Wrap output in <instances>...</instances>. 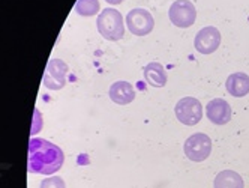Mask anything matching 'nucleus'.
Returning <instances> with one entry per match:
<instances>
[{
    "instance_id": "1",
    "label": "nucleus",
    "mask_w": 249,
    "mask_h": 188,
    "mask_svg": "<svg viewBox=\"0 0 249 188\" xmlns=\"http://www.w3.org/2000/svg\"><path fill=\"white\" fill-rule=\"evenodd\" d=\"M63 163L65 153L57 145L39 137L30 139L27 160V170L30 173L48 176L60 170Z\"/></svg>"
},
{
    "instance_id": "7",
    "label": "nucleus",
    "mask_w": 249,
    "mask_h": 188,
    "mask_svg": "<svg viewBox=\"0 0 249 188\" xmlns=\"http://www.w3.org/2000/svg\"><path fill=\"white\" fill-rule=\"evenodd\" d=\"M69 73L68 65L60 59H51L44 73V86L50 91H60L66 84V75Z\"/></svg>"
},
{
    "instance_id": "11",
    "label": "nucleus",
    "mask_w": 249,
    "mask_h": 188,
    "mask_svg": "<svg viewBox=\"0 0 249 188\" xmlns=\"http://www.w3.org/2000/svg\"><path fill=\"white\" fill-rule=\"evenodd\" d=\"M225 88L230 95L242 98L249 94V75L245 73H234L227 78Z\"/></svg>"
},
{
    "instance_id": "2",
    "label": "nucleus",
    "mask_w": 249,
    "mask_h": 188,
    "mask_svg": "<svg viewBox=\"0 0 249 188\" xmlns=\"http://www.w3.org/2000/svg\"><path fill=\"white\" fill-rule=\"evenodd\" d=\"M96 27L101 35L108 41H119L124 35L123 17L113 8H107L98 15Z\"/></svg>"
},
{
    "instance_id": "5",
    "label": "nucleus",
    "mask_w": 249,
    "mask_h": 188,
    "mask_svg": "<svg viewBox=\"0 0 249 188\" xmlns=\"http://www.w3.org/2000/svg\"><path fill=\"white\" fill-rule=\"evenodd\" d=\"M170 21L176 27H191L197 19V9H195L194 3L189 0H176V2L170 6L168 11Z\"/></svg>"
},
{
    "instance_id": "10",
    "label": "nucleus",
    "mask_w": 249,
    "mask_h": 188,
    "mask_svg": "<svg viewBox=\"0 0 249 188\" xmlns=\"http://www.w3.org/2000/svg\"><path fill=\"white\" fill-rule=\"evenodd\" d=\"M110 98L119 106H126L131 104L135 98V91L134 86L128 81H116L113 86L110 88L108 92Z\"/></svg>"
},
{
    "instance_id": "12",
    "label": "nucleus",
    "mask_w": 249,
    "mask_h": 188,
    "mask_svg": "<svg viewBox=\"0 0 249 188\" xmlns=\"http://www.w3.org/2000/svg\"><path fill=\"white\" fill-rule=\"evenodd\" d=\"M144 78L153 88H164L167 84V73L158 62H150L144 68Z\"/></svg>"
},
{
    "instance_id": "14",
    "label": "nucleus",
    "mask_w": 249,
    "mask_h": 188,
    "mask_svg": "<svg viewBox=\"0 0 249 188\" xmlns=\"http://www.w3.org/2000/svg\"><path fill=\"white\" fill-rule=\"evenodd\" d=\"M101 9L98 0H77L75 12L81 17H93Z\"/></svg>"
},
{
    "instance_id": "6",
    "label": "nucleus",
    "mask_w": 249,
    "mask_h": 188,
    "mask_svg": "<svg viewBox=\"0 0 249 188\" xmlns=\"http://www.w3.org/2000/svg\"><path fill=\"white\" fill-rule=\"evenodd\" d=\"M124 20H126L129 32H132V35H137V37L149 35L155 26V20L152 14L143 8H135L129 11Z\"/></svg>"
},
{
    "instance_id": "4",
    "label": "nucleus",
    "mask_w": 249,
    "mask_h": 188,
    "mask_svg": "<svg viewBox=\"0 0 249 188\" xmlns=\"http://www.w3.org/2000/svg\"><path fill=\"white\" fill-rule=\"evenodd\" d=\"M185 155L194 161V163H201L206 158H209L212 152V140L209 139V135L203 132L192 134L191 137L185 142L183 146Z\"/></svg>"
},
{
    "instance_id": "9",
    "label": "nucleus",
    "mask_w": 249,
    "mask_h": 188,
    "mask_svg": "<svg viewBox=\"0 0 249 188\" xmlns=\"http://www.w3.org/2000/svg\"><path fill=\"white\" fill-rule=\"evenodd\" d=\"M206 114L209 117V121L215 125H225L231 119V107L225 99L215 98L207 104Z\"/></svg>"
},
{
    "instance_id": "16",
    "label": "nucleus",
    "mask_w": 249,
    "mask_h": 188,
    "mask_svg": "<svg viewBox=\"0 0 249 188\" xmlns=\"http://www.w3.org/2000/svg\"><path fill=\"white\" fill-rule=\"evenodd\" d=\"M105 2H108V3H111V5H119V3L123 2V0H105Z\"/></svg>"
},
{
    "instance_id": "15",
    "label": "nucleus",
    "mask_w": 249,
    "mask_h": 188,
    "mask_svg": "<svg viewBox=\"0 0 249 188\" xmlns=\"http://www.w3.org/2000/svg\"><path fill=\"white\" fill-rule=\"evenodd\" d=\"M41 188H66V184L60 176H50L41 182Z\"/></svg>"
},
{
    "instance_id": "3",
    "label": "nucleus",
    "mask_w": 249,
    "mask_h": 188,
    "mask_svg": "<svg viewBox=\"0 0 249 188\" xmlns=\"http://www.w3.org/2000/svg\"><path fill=\"white\" fill-rule=\"evenodd\" d=\"M176 116L183 125H197L203 117V106L197 98L185 96L176 104Z\"/></svg>"
},
{
    "instance_id": "8",
    "label": "nucleus",
    "mask_w": 249,
    "mask_h": 188,
    "mask_svg": "<svg viewBox=\"0 0 249 188\" xmlns=\"http://www.w3.org/2000/svg\"><path fill=\"white\" fill-rule=\"evenodd\" d=\"M194 45L195 50L201 55L215 53L221 45V32L213 26L204 27L197 33V37L194 39Z\"/></svg>"
},
{
    "instance_id": "13",
    "label": "nucleus",
    "mask_w": 249,
    "mask_h": 188,
    "mask_svg": "<svg viewBox=\"0 0 249 188\" xmlns=\"http://www.w3.org/2000/svg\"><path fill=\"white\" fill-rule=\"evenodd\" d=\"M215 188H245V182L242 176L234 170H222L218 173L213 182Z\"/></svg>"
}]
</instances>
